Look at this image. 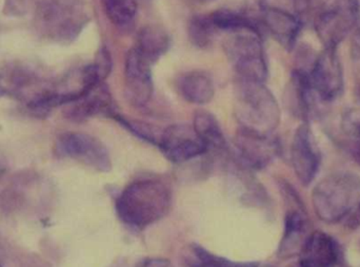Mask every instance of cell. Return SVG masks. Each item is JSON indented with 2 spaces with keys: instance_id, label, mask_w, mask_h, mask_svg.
Returning <instances> with one entry per match:
<instances>
[{
  "instance_id": "cell-15",
  "label": "cell",
  "mask_w": 360,
  "mask_h": 267,
  "mask_svg": "<svg viewBox=\"0 0 360 267\" xmlns=\"http://www.w3.org/2000/svg\"><path fill=\"white\" fill-rule=\"evenodd\" d=\"M288 103L292 111L304 123L310 122L319 113L321 103L311 84L308 70L298 68L292 73L287 89Z\"/></svg>"
},
{
  "instance_id": "cell-33",
  "label": "cell",
  "mask_w": 360,
  "mask_h": 267,
  "mask_svg": "<svg viewBox=\"0 0 360 267\" xmlns=\"http://www.w3.org/2000/svg\"><path fill=\"white\" fill-rule=\"evenodd\" d=\"M6 93V88L4 87V82H2V78L0 77V97H4Z\"/></svg>"
},
{
  "instance_id": "cell-9",
  "label": "cell",
  "mask_w": 360,
  "mask_h": 267,
  "mask_svg": "<svg viewBox=\"0 0 360 267\" xmlns=\"http://www.w3.org/2000/svg\"><path fill=\"white\" fill-rule=\"evenodd\" d=\"M56 152L101 173L112 169L111 156L107 147L96 137L86 133L65 132L56 142Z\"/></svg>"
},
{
  "instance_id": "cell-6",
  "label": "cell",
  "mask_w": 360,
  "mask_h": 267,
  "mask_svg": "<svg viewBox=\"0 0 360 267\" xmlns=\"http://www.w3.org/2000/svg\"><path fill=\"white\" fill-rule=\"evenodd\" d=\"M359 0H330L313 20L315 32L327 49H338L359 19Z\"/></svg>"
},
{
  "instance_id": "cell-3",
  "label": "cell",
  "mask_w": 360,
  "mask_h": 267,
  "mask_svg": "<svg viewBox=\"0 0 360 267\" xmlns=\"http://www.w3.org/2000/svg\"><path fill=\"white\" fill-rule=\"evenodd\" d=\"M312 203L317 217L325 223L348 219L360 204V178L351 173L327 175L313 190Z\"/></svg>"
},
{
  "instance_id": "cell-17",
  "label": "cell",
  "mask_w": 360,
  "mask_h": 267,
  "mask_svg": "<svg viewBox=\"0 0 360 267\" xmlns=\"http://www.w3.org/2000/svg\"><path fill=\"white\" fill-rule=\"evenodd\" d=\"M262 23L269 33L287 51L295 48L304 23L292 13L277 6L262 8Z\"/></svg>"
},
{
  "instance_id": "cell-4",
  "label": "cell",
  "mask_w": 360,
  "mask_h": 267,
  "mask_svg": "<svg viewBox=\"0 0 360 267\" xmlns=\"http://www.w3.org/2000/svg\"><path fill=\"white\" fill-rule=\"evenodd\" d=\"M88 21L84 0H41L37 6L36 25L56 42L75 39Z\"/></svg>"
},
{
  "instance_id": "cell-26",
  "label": "cell",
  "mask_w": 360,
  "mask_h": 267,
  "mask_svg": "<svg viewBox=\"0 0 360 267\" xmlns=\"http://www.w3.org/2000/svg\"><path fill=\"white\" fill-rule=\"evenodd\" d=\"M113 118L117 120L122 126L126 127L129 131L134 133L135 135L141 137V139H145V141L149 142V143L156 144V145L160 144L162 132H158V130H156L150 125L139 122V120H129V118L120 116V113L116 114Z\"/></svg>"
},
{
  "instance_id": "cell-22",
  "label": "cell",
  "mask_w": 360,
  "mask_h": 267,
  "mask_svg": "<svg viewBox=\"0 0 360 267\" xmlns=\"http://www.w3.org/2000/svg\"><path fill=\"white\" fill-rule=\"evenodd\" d=\"M214 27L224 31H240V30H252L259 32L258 25L247 15L237 11L221 8L209 15Z\"/></svg>"
},
{
  "instance_id": "cell-29",
  "label": "cell",
  "mask_w": 360,
  "mask_h": 267,
  "mask_svg": "<svg viewBox=\"0 0 360 267\" xmlns=\"http://www.w3.org/2000/svg\"><path fill=\"white\" fill-rule=\"evenodd\" d=\"M35 4V0H6V14L13 15V16H22L27 14L32 6Z\"/></svg>"
},
{
  "instance_id": "cell-34",
  "label": "cell",
  "mask_w": 360,
  "mask_h": 267,
  "mask_svg": "<svg viewBox=\"0 0 360 267\" xmlns=\"http://www.w3.org/2000/svg\"><path fill=\"white\" fill-rule=\"evenodd\" d=\"M356 94H357V97H359V99H360V82L359 84V86H357Z\"/></svg>"
},
{
  "instance_id": "cell-14",
  "label": "cell",
  "mask_w": 360,
  "mask_h": 267,
  "mask_svg": "<svg viewBox=\"0 0 360 267\" xmlns=\"http://www.w3.org/2000/svg\"><path fill=\"white\" fill-rule=\"evenodd\" d=\"M65 106V116L73 122H84L94 116L113 118L118 113L105 82L95 85L79 99Z\"/></svg>"
},
{
  "instance_id": "cell-23",
  "label": "cell",
  "mask_w": 360,
  "mask_h": 267,
  "mask_svg": "<svg viewBox=\"0 0 360 267\" xmlns=\"http://www.w3.org/2000/svg\"><path fill=\"white\" fill-rule=\"evenodd\" d=\"M103 2L108 18L118 27L131 25L136 16V0H103Z\"/></svg>"
},
{
  "instance_id": "cell-19",
  "label": "cell",
  "mask_w": 360,
  "mask_h": 267,
  "mask_svg": "<svg viewBox=\"0 0 360 267\" xmlns=\"http://www.w3.org/2000/svg\"><path fill=\"white\" fill-rule=\"evenodd\" d=\"M170 46L171 38L168 32L160 25H151L141 30L134 50L152 66L168 52Z\"/></svg>"
},
{
  "instance_id": "cell-5",
  "label": "cell",
  "mask_w": 360,
  "mask_h": 267,
  "mask_svg": "<svg viewBox=\"0 0 360 267\" xmlns=\"http://www.w3.org/2000/svg\"><path fill=\"white\" fill-rule=\"evenodd\" d=\"M224 52L241 80L264 82L268 66L260 32L240 30L231 33L224 44Z\"/></svg>"
},
{
  "instance_id": "cell-27",
  "label": "cell",
  "mask_w": 360,
  "mask_h": 267,
  "mask_svg": "<svg viewBox=\"0 0 360 267\" xmlns=\"http://www.w3.org/2000/svg\"><path fill=\"white\" fill-rule=\"evenodd\" d=\"M294 15L298 17L302 23L314 20L316 15L323 6V0H290Z\"/></svg>"
},
{
  "instance_id": "cell-35",
  "label": "cell",
  "mask_w": 360,
  "mask_h": 267,
  "mask_svg": "<svg viewBox=\"0 0 360 267\" xmlns=\"http://www.w3.org/2000/svg\"><path fill=\"white\" fill-rule=\"evenodd\" d=\"M2 173H4V168H2L1 166H0V175H2Z\"/></svg>"
},
{
  "instance_id": "cell-36",
  "label": "cell",
  "mask_w": 360,
  "mask_h": 267,
  "mask_svg": "<svg viewBox=\"0 0 360 267\" xmlns=\"http://www.w3.org/2000/svg\"><path fill=\"white\" fill-rule=\"evenodd\" d=\"M0 267H1V266H0Z\"/></svg>"
},
{
  "instance_id": "cell-12",
  "label": "cell",
  "mask_w": 360,
  "mask_h": 267,
  "mask_svg": "<svg viewBox=\"0 0 360 267\" xmlns=\"http://www.w3.org/2000/svg\"><path fill=\"white\" fill-rule=\"evenodd\" d=\"M290 152L296 177L302 185H310L319 173L321 160V151L309 123H302L296 129Z\"/></svg>"
},
{
  "instance_id": "cell-20",
  "label": "cell",
  "mask_w": 360,
  "mask_h": 267,
  "mask_svg": "<svg viewBox=\"0 0 360 267\" xmlns=\"http://www.w3.org/2000/svg\"><path fill=\"white\" fill-rule=\"evenodd\" d=\"M179 87L181 97L196 105L210 103L215 94L213 80L205 72H188L180 78Z\"/></svg>"
},
{
  "instance_id": "cell-28",
  "label": "cell",
  "mask_w": 360,
  "mask_h": 267,
  "mask_svg": "<svg viewBox=\"0 0 360 267\" xmlns=\"http://www.w3.org/2000/svg\"><path fill=\"white\" fill-rule=\"evenodd\" d=\"M93 65H94L95 69H96L97 73H98L99 78L103 82H105V78L109 76L112 70V58L109 51L105 48L99 50L98 53H97L95 63Z\"/></svg>"
},
{
  "instance_id": "cell-24",
  "label": "cell",
  "mask_w": 360,
  "mask_h": 267,
  "mask_svg": "<svg viewBox=\"0 0 360 267\" xmlns=\"http://www.w3.org/2000/svg\"><path fill=\"white\" fill-rule=\"evenodd\" d=\"M216 30L209 15H197L191 19L188 35L195 46L207 48L211 44Z\"/></svg>"
},
{
  "instance_id": "cell-8",
  "label": "cell",
  "mask_w": 360,
  "mask_h": 267,
  "mask_svg": "<svg viewBox=\"0 0 360 267\" xmlns=\"http://www.w3.org/2000/svg\"><path fill=\"white\" fill-rule=\"evenodd\" d=\"M233 163L250 171L266 168L281 152L278 141L272 135H258L239 128L234 139Z\"/></svg>"
},
{
  "instance_id": "cell-13",
  "label": "cell",
  "mask_w": 360,
  "mask_h": 267,
  "mask_svg": "<svg viewBox=\"0 0 360 267\" xmlns=\"http://www.w3.org/2000/svg\"><path fill=\"white\" fill-rule=\"evenodd\" d=\"M124 95L134 107H145L153 95L151 65L132 49L129 51L124 69Z\"/></svg>"
},
{
  "instance_id": "cell-2",
  "label": "cell",
  "mask_w": 360,
  "mask_h": 267,
  "mask_svg": "<svg viewBox=\"0 0 360 267\" xmlns=\"http://www.w3.org/2000/svg\"><path fill=\"white\" fill-rule=\"evenodd\" d=\"M235 116L240 128L272 135L281 123V109L264 82L239 78L235 84Z\"/></svg>"
},
{
  "instance_id": "cell-11",
  "label": "cell",
  "mask_w": 360,
  "mask_h": 267,
  "mask_svg": "<svg viewBox=\"0 0 360 267\" xmlns=\"http://www.w3.org/2000/svg\"><path fill=\"white\" fill-rule=\"evenodd\" d=\"M158 146L165 156L175 164H184L207 154L194 127L188 125H173L165 129Z\"/></svg>"
},
{
  "instance_id": "cell-30",
  "label": "cell",
  "mask_w": 360,
  "mask_h": 267,
  "mask_svg": "<svg viewBox=\"0 0 360 267\" xmlns=\"http://www.w3.org/2000/svg\"><path fill=\"white\" fill-rule=\"evenodd\" d=\"M351 57H352L353 65L355 71L360 77V29L355 32L351 42Z\"/></svg>"
},
{
  "instance_id": "cell-25",
  "label": "cell",
  "mask_w": 360,
  "mask_h": 267,
  "mask_svg": "<svg viewBox=\"0 0 360 267\" xmlns=\"http://www.w3.org/2000/svg\"><path fill=\"white\" fill-rule=\"evenodd\" d=\"M196 263L193 267H259L258 262H235L220 256L214 255L199 245H193Z\"/></svg>"
},
{
  "instance_id": "cell-18",
  "label": "cell",
  "mask_w": 360,
  "mask_h": 267,
  "mask_svg": "<svg viewBox=\"0 0 360 267\" xmlns=\"http://www.w3.org/2000/svg\"><path fill=\"white\" fill-rule=\"evenodd\" d=\"M193 127L199 139L205 144L207 154L219 158H230V149L226 144V137L222 132L219 123L213 114L207 111H197L193 120Z\"/></svg>"
},
{
  "instance_id": "cell-10",
  "label": "cell",
  "mask_w": 360,
  "mask_h": 267,
  "mask_svg": "<svg viewBox=\"0 0 360 267\" xmlns=\"http://www.w3.org/2000/svg\"><path fill=\"white\" fill-rule=\"evenodd\" d=\"M311 84L323 104H330L344 92V71L338 49H323L308 70Z\"/></svg>"
},
{
  "instance_id": "cell-32",
  "label": "cell",
  "mask_w": 360,
  "mask_h": 267,
  "mask_svg": "<svg viewBox=\"0 0 360 267\" xmlns=\"http://www.w3.org/2000/svg\"><path fill=\"white\" fill-rule=\"evenodd\" d=\"M348 221H347V225L351 228H356L360 225V204L354 211H353L352 215L348 218Z\"/></svg>"
},
{
  "instance_id": "cell-21",
  "label": "cell",
  "mask_w": 360,
  "mask_h": 267,
  "mask_svg": "<svg viewBox=\"0 0 360 267\" xmlns=\"http://www.w3.org/2000/svg\"><path fill=\"white\" fill-rule=\"evenodd\" d=\"M338 142L353 161L360 165V120L352 113L342 116Z\"/></svg>"
},
{
  "instance_id": "cell-31",
  "label": "cell",
  "mask_w": 360,
  "mask_h": 267,
  "mask_svg": "<svg viewBox=\"0 0 360 267\" xmlns=\"http://www.w3.org/2000/svg\"><path fill=\"white\" fill-rule=\"evenodd\" d=\"M137 267H174L169 260L162 258H148L143 260Z\"/></svg>"
},
{
  "instance_id": "cell-1",
  "label": "cell",
  "mask_w": 360,
  "mask_h": 267,
  "mask_svg": "<svg viewBox=\"0 0 360 267\" xmlns=\"http://www.w3.org/2000/svg\"><path fill=\"white\" fill-rule=\"evenodd\" d=\"M172 192L165 180L146 177L129 184L116 200L118 217L127 225L146 228L166 217Z\"/></svg>"
},
{
  "instance_id": "cell-16",
  "label": "cell",
  "mask_w": 360,
  "mask_h": 267,
  "mask_svg": "<svg viewBox=\"0 0 360 267\" xmlns=\"http://www.w3.org/2000/svg\"><path fill=\"white\" fill-rule=\"evenodd\" d=\"M342 260L338 241L323 232H313L300 255V267H336Z\"/></svg>"
},
{
  "instance_id": "cell-7",
  "label": "cell",
  "mask_w": 360,
  "mask_h": 267,
  "mask_svg": "<svg viewBox=\"0 0 360 267\" xmlns=\"http://www.w3.org/2000/svg\"><path fill=\"white\" fill-rule=\"evenodd\" d=\"M281 192L289 209L285 213V230L277 249V257L288 260L300 255L312 232L304 203L295 190L290 184L283 183Z\"/></svg>"
}]
</instances>
